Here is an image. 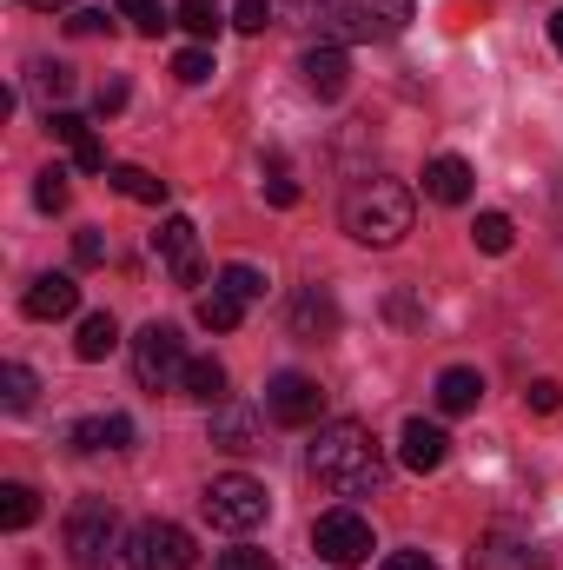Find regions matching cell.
Segmentation results:
<instances>
[{
	"mask_svg": "<svg viewBox=\"0 0 563 570\" xmlns=\"http://www.w3.org/2000/svg\"><path fill=\"white\" fill-rule=\"evenodd\" d=\"M305 471H312V478H318V491H332V498H378V491H385V478H392L378 431L358 425V419L318 425V438L305 444Z\"/></svg>",
	"mask_w": 563,
	"mask_h": 570,
	"instance_id": "cell-1",
	"label": "cell"
},
{
	"mask_svg": "<svg viewBox=\"0 0 563 570\" xmlns=\"http://www.w3.org/2000/svg\"><path fill=\"white\" fill-rule=\"evenodd\" d=\"M412 219H418V199H412V186L405 179H392V173H372V179H358L352 193H345V233L358 239V246H398L405 233H412Z\"/></svg>",
	"mask_w": 563,
	"mask_h": 570,
	"instance_id": "cell-2",
	"label": "cell"
},
{
	"mask_svg": "<svg viewBox=\"0 0 563 570\" xmlns=\"http://www.w3.org/2000/svg\"><path fill=\"white\" fill-rule=\"evenodd\" d=\"M418 0H312V20L332 47H372V40H398L412 27Z\"/></svg>",
	"mask_w": 563,
	"mask_h": 570,
	"instance_id": "cell-3",
	"label": "cell"
},
{
	"mask_svg": "<svg viewBox=\"0 0 563 570\" xmlns=\"http://www.w3.org/2000/svg\"><path fill=\"white\" fill-rule=\"evenodd\" d=\"M60 544H67L73 570H107L113 558H127V544H120V511H113L107 498H80V504L67 511Z\"/></svg>",
	"mask_w": 563,
	"mask_h": 570,
	"instance_id": "cell-4",
	"label": "cell"
},
{
	"mask_svg": "<svg viewBox=\"0 0 563 570\" xmlns=\"http://www.w3.org/2000/svg\"><path fill=\"white\" fill-rule=\"evenodd\" d=\"M199 511H206V524H213V531H226V538H246V531H259V524H266L273 498H266V484H259V478H246V471H226V478H213V484H206Z\"/></svg>",
	"mask_w": 563,
	"mask_h": 570,
	"instance_id": "cell-5",
	"label": "cell"
},
{
	"mask_svg": "<svg viewBox=\"0 0 563 570\" xmlns=\"http://www.w3.org/2000/svg\"><path fill=\"white\" fill-rule=\"evenodd\" d=\"M186 365H192V358H186V338H179L172 325L152 318L140 338H134V379H140V392H152V399H159V392H179V385H186Z\"/></svg>",
	"mask_w": 563,
	"mask_h": 570,
	"instance_id": "cell-6",
	"label": "cell"
},
{
	"mask_svg": "<svg viewBox=\"0 0 563 570\" xmlns=\"http://www.w3.org/2000/svg\"><path fill=\"white\" fill-rule=\"evenodd\" d=\"M192 564H199V551H192V531H186V524H172V518L134 524V538H127V570H192Z\"/></svg>",
	"mask_w": 563,
	"mask_h": 570,
	"instance_id": "cell-7",
	"label": "cell"
},
{
	"mask_svg": "<svg viewBox=\"0 0 563 570\" xmlns=\"http://www.w3.org/2000/svg\"><path fill=\"white\" fill-rule=\"evenodd\" d=\"M312 551H318L332 570H352V564H365V558L378 551V538H372V524H365L352 504H338V511H325V518L312 524Z\"/></svg>",
	"mask_w": 563,
	"mask_h": 570,
	"instance_id": "cell-8",
	"label": "cell"
},
{
	"mask_svg": "<svg viewBox=\"0 0 563 570\" xmlns=\"http://www.w3.org/2000/svg\"><path fill=\"white\" fill-rule=\"evenodd\" d=\"M266 419L285 431H305L325 419V392H318V379H305V372H279L273 385H266Z\"/></svg>",
	"mask_w": 563,
	"mask_h": 570,
	"instance_id": "cell-9",
	"label": "cell"
},
{
	"mask_svg": "<svg viewBox=\"0 0 563 570\" xmlns=\"http://www.w3.org/2000/svg\"><path fill=\"white\" fill-rule=\"evenodd\" d=\"M152 253L166 259V273H172L179 285H199V279H206V259H199V226H192L186 213H166V219H159Z\"/></svg>",
	"mask_w": 563,
	"mask_h": 570,
	"instance_id": "cell-10",
	"label": "cell"
},
{
	"mask_svg": "<svg viewBox=\"0 0 563 570\" xmlns=\"http://www.w3.org/2000/svg\"><path fill=\"white\" fill-rule=\"evenodd\" d=\"M338 325H345V312H338L332 285H305V292L292 298V338L325 345V338H338Z\"/></svg>",
	"mask_w": 563,
	"mask_h": 570,
	"instance_id": "cell-11",
	"label": "cell"
},
{
	"mask_svg": "<svg viewBox=\"0 0 563 570\" xmlns=\"http://www.w3.org/2000/svg\"><path fill=\"white\" fill-rule=\"evenodd\" d=\"M259 425H266V405H239V399L213 405V444H219V451H233V458H246V451H259V444H266Z\"/></svg>",
	"mask_w": 563,
	"mask_h": 570,
	"instance_id": "cell-12",
	"label": "cell"
},
{
	"mask_svg": "<svg viewBox=\"0 0 563 570\" xmlns=\"http://www.w3.org/2000/svg\"><path fill=\"white\" fill-rule=\"evenodd\" d=\"M471 570H544V551L524 531H484L471 551Z\"/></svg>",
	"mask_w": 563,
	"mask_h": 570,
	"instance_id": "cell-13",
	"label": "cell"
},
{
	"mask_svg": "<svg viewBox=\"0 0 563 570\" xmlns=\"http://www.w3.org/2000/svg\"><path fill=\"white\" fill-rule=\"evenodd\" d=\"M298 73H305V94H318V100H338V94L352 87V60H345V47H332V40L305 47Z\"/></svg>",
	"mask_w": 563,
	"mask_h": 570,
	"instance_id": "cell-14",
	"label": "cell"
},
{
	"mask_svg": "<svg viewBox=\"0 0 563 570\" xmlns=\"http://www.w3.org/2000/svg\"><path fill=\"white\" fill-rule=\"evenodd\" d=\"M47 134H53V140H60L67 153H73V166H80V173H107V146L93 140V127H87L80 114L53 107V114H47Z\"/></svg>",
	"mask_w": 563,
	"mask_h": 570,
	"instance_id": "cell-15",
	"label": "cell"
},
{
	"mask_svg": "<svg viewBox=\"0 0 563 570\" xmlns=\"http://www.w3.org/2000/svg\"><path fill=\"white\" fill-rule=\"evenodd\" d=\"M20 312L27 318H73L80 312V285L67 279V273H40V279L20 292Z\"/></svg>",
	"mask_w": 563,
	"mask_h": 570,
	"instance_id": "cell-16",
	"label": "cell"
},
{
	"mask_svg": "<svg viewBox=\"0 0 563 570\" xmlns=\"http://www.w3.org/2000/svg\"><path fill=\"white\" fill-rule=\"evenodd\" d=\"M444 458H451L444 425H431V419H405V431H398V464H405V471H437Z\"/></svg>",
	"mask_w": 563,
	"mask_h": 570,
	"instance_id": "cell-17",
	"label": "cell"
},
{
	"mask_svg": "<svg viewBox=\"0 0 563 570\" xmlns=\"http://www.w3.org/2000/svg\"><path fill=\"white\" fill-rule=\"evenodd\" d=\"M431 399H437L444 419H464V412H477V399H484V372H471V365H444L437 385H431Z\"/></svg>",
	"mask_w": 563,
	"mask_h": 570,
	"instance_id": "cell-18",
	"label": "cell"
},
{
	"mask_svg": "<svg viewBox=\"0 0 563 570\" xmlns=\"http://www.w3.org/2000/svg\"><path fill=\"white\" fill-rule=\"evenodd\" d=\"M424 199H437V206H464V199H471V159L437 153V159L424 166Z\"/></svg>",
	"mask_w": 563,
	"mask_h": 570,
	"instance_id": "cell-19",
	"label": "cell"
},
{
	"mask_svg": "<svg viewBox=\"0 0 563 570\" xmlns=\"http://www.w3.org/2000/svg\"><path fill=\"white\" fill-rule=\"evenodd\" d=\"M113 345H120V318H113V312H87V318H80V338H73V352H80L87 365H100Z\"/></svg>",
	"mask_w": 563,
	"mask_h": 570,
	"instance_id": "cell-20",
	"label": "cell"
},
{
	"mask_svg": "<svg viewBox=\"0 0 563 570\" xmlns=\"http://www.w3.org/2000/svg\"><path fill=\"white\" fill-rule=\"evenodd\" d=\"M179 392H186V399H199L206 412H213V405H226V365H219V358H192Z\"/></svg>",
	"mask_w": 563,
	"mask_h": 570,
	"instance_id": "cell-21",
	"label": "cell"
},
{
	"mask_svg": "<svg viewBox=\"0 0 563 570\" xmlns=\"http://www.w3.org/2000/svg\"><path fill=\"white\" fill-rule=\"evenodd\" d=\"M192 318H199L206 332H233V325L246 318V305H239L233 292H219V285H213V292H199V305H192Z\"/></svg>",
	"mask_w": 563,
	"mask_h": 570,
	"instance_id": "cell-22",
	"label": "cell"
},
{
	"mask_svg": "<svg viewBox=\"0 0 563 570\" xmlns=\"http://www.w3.org/2000/svg\"><path fill=\"white\" fill-rule=\"evenodd\" d=\"M107 179H113V193H127L140 206H166V179H152L146 166H107Z\"/></svg>",
	"mask_w": 563,
	"mask_h": 570,
	"instance_id": "cell-23",
	"label": "cell"
},
{
	"mask_svg": "<svg viewBox=\"0 0 563 570\" xmlns=\"http://www.w3.org/2000/svg\"><path fill=\"white\" fill-rule=\"evenodd\" d=\"M113 13H120L134 33H146V40H159V33L172 27V13H166L159 0H113Z\"/></svg>",
	"mask_w": 563,
	"mask_h": 570,
	"instance_id": "cell-24",
	"label": "cell"
},
{
	"mask_svg": "<svg viewBox=\"0 0 563 570\" xmlns=\"http://www.w3.org/2000/svg\"><path fill=\"white\" fill-rule=\"evenodd\" d=\"M471 239H477V253H491V259H504V253L517 246V226H511L504 213H477V226H471Z\"/></svg>",
	"mask_w": 563,
	"mask_h": 570,
	"instance_id": "cell-25",
	"label": "cell"
},
{
	"mask_svg": "<svg viewBox=\"0 0 563 570\" xmlns=\"http://www.w3.org/2000/svg\"><path fill=\"white\" fill-rule=\"evenodd\" d=\"M33 518H40L33 484H0V524H7V531H27Z\"/></svg>",
	"mask_w": 563,
	"mask_h": 570,
	"instance_id": "cell-26",
	"label": "cell"
},
{
	"mask_svg": "<svg viewBox=\"0 0 563 570\" xmlns=\"http://www.w3.org/2000/svg\"><path fill=\"white\" fill-rule=\"evenodd\" d=\"M67 179H73L67 166H47V173H33V206H40V213H60V206L73 199V186H67Z\"/></svg>",
	"mask_w": 563,
	"mask_h": 570,
	"instance_id": "cell-27",
	"label": "cell"
},
{
	"mask_svg": "<svg viewBox=\"0 0 563 570\" xmlns=\"http://www.w3.org/2000/svg\"><path fill=\"white\" fill-rule=\"evenodd\" d=\"M33 392H40V379H33L27 365H0V405H7V412H27Z\"/></svg>",
	"mask_w": 563,
	"mask_h": 570,
	"instance_id": "cell-28",
	"label": "cell"
},
{
	"mask_svg": "<svg viewBox=\"0 0 563 570\" xmlns=\"http://www.w3.org/2000/svg\"><path fill=\"white\" fill-rule=\"evenodd\" d=\"M172 20H179V27H186V33H192V40H213V33H219V27H226V20H219V7H213V0H179V7H172Z\"/></svg>",
	"mask_w": 563,
	"mask_h": 570,
	"instance_id": "cell-29",
	"label": "cell"
},
{
	"mask_svg": "<svg viewBox=\"0 0 563 570\" xmlns=\"http://www.w3.org/2000/svg\"><path fill=\"white\" fill-rule=\"evenodd\" d=\"M219 292H233V298H239V305H253V298H266V273H259V266H226V273H219Z\"/></svg>",
	"mask_w": 563,
	"mask_h": 570,
	"instance_id": "cell-30",
	"label": "cell"
},
{
	"mask_svg": "<svg viewBox=\"0 0 563 570\" xmlns=\"http://www.w3.org/2000/svg\"><path fill=\"white\" fill-rule=\"evenodd\" d=\"M33 87H40L47 100H67V94H73V67H67V60H33Z\"/></svg>",
	"mask_w": 563,
	"mask_h": 570,
	"instance_id": "cell-31",
	"label": "cell"
},
{
	"mask_svg": "<svg viewBox=\"0 0 563 570\" xmlns=\"http://www.w3.org/2000/svg\"><path fill=\"white\" fill-rule=\"evenodd\" d=\"M172 80H186V87H206V80H213V53H206V47H186V53H172Z\"/></svg>",
	"mask_w": 563,
	"mask_h": 570,
	"instance_id": "cell-32",
	"label": "cell"
},
{
	"mask_svg": "<svg viewBox=\"0 0 563 570\" xmlns=\"http://www.w3.org/2000/svg\"><path fill=\"white\" fill-rule=\"evenodd\" d=\"M67 444H73L80 458H93V451H113V438H107V419H80V425L67 431Z\"/></svg>",
	"mask_w": 563,
	"mask_h": 570,
	"instance_id": "cell-33",
	"label": "cell"
},
{
	"mask_svg": "<svg viewBox=\"0 0 563 570\" xmlns=\"http://www.w3.org/2000/svg\"><path fill=\"white\" fill-rule=\"evenodd\" d=\"M233 27H239V33H266V27H273V0H239V7H233Z\"/></svg>",
	"mask_w": 563,
	"mask_h": 570,
	"instance_id": "cell-34",
	"label": "cell"
},
{
	"mask_svg": "<svg viewBox=\"0 0 563 570\" xmlns=\"http://www.w3.org/2000/svg\"><path fill=\"white\" fill-rule=\"evenodd\" d=\"M73 266H107V239H100V226H80V233H73Z\"/></svg>",
	"mask_w": 563,
	"mask_h": 570,
	"instance_id": "cell-35",
	"label": "cell"
},
{
	"mask_svg": "<svg viewBox=\"0 0 563 570\" xmlns=\"http://www.w3.org/2000/svg\"><path fill=\"white\" fill-rule=\"evenodd\" d=\"M213 570H279V564H273V551L239 544V551H219V564H213Z\"/></svg>",
	"mask_w": 563,
	"mask_h": 570,
	"instance_id": "cell-36",
	"label": "cell"
},
{
	"mask_svg": "<svg viewBox=\"0 0 563 570\" xmlns=\"http://www.w3.org/2000/svg\"><path fill=\"white\" fill-rule=\"evenodd\" d=\"M524 405H531V412H544V419H551V412H563V385H557V379H537V385H531V392H524Z\"/></svg>",
	"mask_w": 563,
	"mask_h": 570,
	"instance_id": "cell-37",
	"label": "cell"
},
{
	"mask_svg": "<svg viewBox=\"0 0 563 570\" xmlns=\"http://www.w3.org/2000/svg\"><path fill=\"white\" fill-rule=\"evenodd\" d=\"M107 27H113V20H107L100 7H73V13H67V33H80V40H93V33H107Z\"/></svg>",
	"mask_w": 563,
	"mask_h": 570,
	"instance_id": "cell-38",
	"label": "cell"
},
{
	"mask_svg": "<svg viewBox=\"0 0 563 570\" xmlns=\"http://www.w3.org/2000/svg\"><path fill=\"white\" fill-rule=\"evenodd\" d=\"M93 107H100V114H120V107H127V80H100Z\"/></svg>",
	"mask_w": 563,
	"mask_h": 570,
	"instance_id": "cell-39",
	"label": "cell"
},
{
	"mask_svg": "<svg viewBox=\"0 0 563 570\" xmlns=\"http://www.w3.org/2000/svg\"><path fill=\"white\" fill-rule=\"evenodd\" d=\"M266 199H273V206H298V186L285 179L279 166H273V179H266Z\"/></svg>",
	"mask_w": 563,
	"mask_h": 570,
	"instance_id": "cell-40",
	"label": "cell"
},
{
	"mask_svg": "<svg viewBox=\"0 0 563 570\" xmlns=\"http://www.w3.org/2000/svg\"><path fill=\"white\" fill-rule=\"evenodd\" d=\"M378 570H437V564H431L424 551H392V558H385Z\"/></svg>",
	"mask_w": 563,
	"mask_h": 570,
	"instance_id": "cell-41",
	"label": "cell"
},
{
	"mask_svg": "<svg viewBox=\"0 0 563 570\" xmlns=\"http://www.w3.org/2000/svg\"><path fill=\"white\" fill-rule=\"evenodd\" d=\"M20 7H40V13H53V7H73V0H20Z\"/></svg>",
	"mask_w": 563,
	"mask_h": 570,
	"instance_id": "cell-42",
	"label": "cell"
},
{
	"mask_svg": "<svg viewBox=\"0 0 563 570\" xmlns=\"http://www.w3.org/2000/svg\"><path fill=\"white\" fill-rule=\"evenodd\" d=\"M551 40H557V53H563V7L551 13Z\"/></svg>",
	"mask_w": 563,
	"mask_h": 570,
	"instance_id": "cell-43",
	"label": "cell"
}]
</instances>
